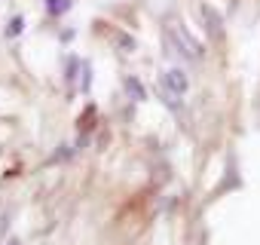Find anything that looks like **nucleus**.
<instances>
[{"label":"nucleus","instance_id":"nucleus-1","mask_svg":"<svg viewBox=\"0 0 260 245\" xmlns=\"http://www.w3.org/2000/svg\"><path fill=\"white\" fill-rule=\"evenodd\" d=\"M169 40H172V46H175L181 55H187V58H202L199 40H196L184 25H169Z\"/></svg>","mask_w":260,"mask_h":245},{"label":"nucleus","instance_id":"nucleus-4","mask_svg":"<svg viewBox=\"0 0 260 245\" xmlns=\"http://www.w3.org/2000/svg\"><path fill=\"white\" fill-rule=\"evenodd\" d=\"M122 89H125V95L132 98V101H144V95H147V92H144V83H141L138 77H125V80H122Z\"/></svg>","mask_w":260,"mask_h":245},{"label":"nucleus","instance_id":"nucleus-2","mask_svg":"<svg viewBox=\"0 0 260 245\" xmlns=\"http://www.w3.org/2000/svg\"><path fill=\"white\" fill-rule=\"evenodd\" d=\"M159 83H162V89H169V92H175V95H184V92L190 89V77H187L181 68H166Z\"/></svg>","mask_w":260,"mask_h":245},{"label":"nucleus","instance_id":"nucleus-5","mask_svg":"<svg viewBox=\"0 0 260 245\" xmlns=\"http://www.w3.org/2000/svg\"><path fill=\"white\" fill-rule=\"evenodd\" d=\"M43 4H46V13L49 16H61V13L71 10V0H43Z\"/></svg>","mask_w":260,"mask_h":245},{"label":"nucleus","instance_id":"nucleus-6","mask_svg":"<svg viewBox=\"0 0 260 245\" xmlns=\"http://www.w3.org/2000/svg\"><path fill=\"white\" fill-rule=\"evenodd\" d=\"M22 28H25V19H22V16H13V19H10V25H7V37L22 34Z\"/></svg>","mask_w":260,"mask_h":245},{"label":"nucleus","instance_id":"nucleus-7","mask_svg":"<svg viewBox=\"0 0 260 245\" xmlns=\"http://www.w3.org/2000/svg\"><path fill=\"white\" fill-rule=\"evenodd\" d=\"M116 40L122 43V49H125V52H132V49H135V40H132V37H128V34H122V31L116 34Z\"/></svg>","mask_w":260,"mask_h":245},{"label":"nucleus","instance_id":"nucleus-3","mask_svg":"<svg viewBox=\"0 0 260 245\" xmlns=\"http://www.w3.org/2000/svg\"><path fill=\"white\" fill-rule=\"evenodd\" d=\"M202 22H205V31L211 37H220L223 34V19H220V13L211 4H202Z\"/></svg>","mask_w":260,"mask_h":245},{"label":"nucleus","instance_id":"nucleus-8","mask_svg":"<svg viewBox=\"0 0 260 245\" xmlns=\"http://www.w3.org/2000/svg\"><path fill=\"white\" fill-rule=\"evenodd\" d=\"M7 245H22V242H19V239H10V242H7Z\"/></svg>","mask_w":260,"mask_h":245}]
</instances>
